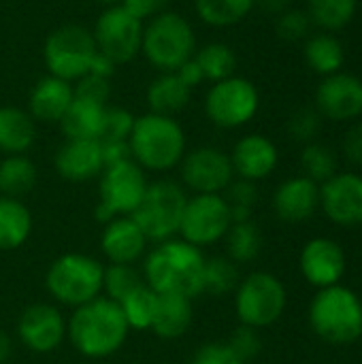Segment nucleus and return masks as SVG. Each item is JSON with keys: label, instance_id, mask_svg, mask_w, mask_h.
<instances>
[{"label": "nucleus", "instance_id": "1", "mask_svg": "<svg viewBox=\"0 0 362 364\" xmlns=\"http://www.w3.org/2000/svg\"><path fill=\"white\" fill-rule=\"evenodd\" d=\"M128 333L130 328L122 307L107 296H98L77 307L66 324L73 348L85 358H107L119 352Z\"/></svg>", "mask_w": 362, "mask_h": 364}, {"label": "nucleus", "instance_id": "2", "mask_svg": "<svg viewBox=\"0 0 362 364\" xmlns=\"http://www.w3.org/2000/svg\"><path fill=\"white\" fill-rule=\"evenodd\" d=\"M205 256L183 239H169L156 245L145 260V284L158 294L194 299L203 294Z\"/></svg>", "mask_w": 362, "mask_h": 364}, {"label": "nucleus", "instance_id": "3", "mask_svg": "<svg viewBox=\"0 0 362 364\" xmlns=\"http://www.w3.org/2000/svg\"><path fill=\"white\" fill-rule=\"evenodd\" d=\"M128 145L132 160L143 171L166 173L186 156V132L175 117L149 111L134 119Z\"/></svg>", "mask_w": 362, "mask_h": 364}, {"label": "nucleus", "instance_id": "4", "mask_svg": "<svg viewBox=\"0 0 362 364\" xmlns=\"http://www.w3.org/2000/svg\"><path fill=\"white\" fill-rule=\"evenodd\" d=\"M196 34L177 11H164L143 26L141 53L158 73H175L196 53Z\"/></svg>", "mask_w": 362, "mask_h": 364}, {"label": "nucleus", "instance_id": "5", "mask_svg": "<svg viewBox=\"0 0 362 364\" xmlns=\"http://www.w3.org/2000/svg\"><path fill=\"white\" fill-rule=\"evenodd\" d=\"M309 322L318 337L333 346H346L362 335L361 299L344 288H324L309 307Z\"/></svg>", "mask_w": 362, "mask_h": 364}, {"label": "nucleus", "instance_id": "6", "mask_svg": "<svg viewBox=\"0 0 362 364\" xmlns=\"http://www.w3.org/2000/svg\"><path fill=\"white\" fill-rule=\"evenodd\" d=\"M105 267L85 254H64L49 267L45 275L47 292L62 305L81 307L100 296Z\"/></svg>", "mask_w": 362, "mask_h": 364}, {"label": "nucleus", "instance_id": "7", "mask_svg": "<svg viewBox=\"0 0 362 364\" xmlns=\"http://www.w3.org/2000/svg\"><path fill=\"white\" fill-rule=\"evenodd\" d=\"M96 53L94 34L81 23H64L51 30L43 45L47 75L68 83H75L90 73Z\"/></svg>", "mask_w": 362, "mask_h": 364}, {"label": "nucleus", "instance_id": "8", "mask_svg": "<svg viewBox=\"0 0 362 364\" xmlns=\"http://www.w3.org/2000/svg\"><path fill=\"white\" fill-rule=\"evenodd\" d=\"M188 196L186 190L169 179H160L147 186V192L137 207V211L130 215L147 241H169L175 232H179L181 215L186 209Z\"/></svg>", "mask_w": 362, "mask_h": 364}, {"label": "nucleus", "instance_id": "9", "mask_svg": "<svg viewBox=\"0 0 362 364\" xmlns=\"http://www.w3.org/2000/svg\"><path fill=\"white\" fill-rule=\"evenodd\" d=\"M145 171L134 162L126 160L102 168L98 186L96 220L107 224L115 218H126L137 211L147 192Z\"/></svg>", "mask_w": 362, "mask_h": 364}, {"label": "nucleus", "instance_id": "10", "mask_svg": "<svg viewBox=\"0 0 362 364\" xmlns=\"http://www.w3.org/2000/svg\"><path fill=\"white\" fill-rule=\"evenodd\" d=\"M260 107L256 85L245 77H228L215 81L205 96V113L218 128H241L254 119Z\"/></svg>", "mask_w": 362, "mask_h": 364}, {"label": "nucleus", "instance_id": "11", "mask_svg": "<svg viewBox=\"0 0 362 364\" xmlns=\"http://www.w3.org/2000/svg\"><path fill=\"white\" fill-rule=\"evenodd\" d=\"M235 309L243 326H271L286 309L284 284L271 273H252L237 286Z\"/></svg>", "mask_w": 362, "mask_h": 364}, {"label": "nucleus", "instance_id": "12", "mask_svg": "<svg viewBox=\"0 0 362 364\" xmlns=\"http://www.w3.org/2000/svg\"><path fill=\"white\" fill-rule=\"evenodd\" d=\"M96 51L122 66L141 53L143 21L132 17L122 4L105 6L92 28Z\"/></svg>", "mask_w": 362, "mask_h": 364}, {"label": "nucleus", "instance_id": "13", "mask_svg": "<svg viewBox=\"0 0 362 364\" xmlns=\"http://www.w3.org/2000/svg\"><path fill=\"white\" fill-rule=\"evenodd\" d=\"M230 226V207L222 194H194L186 203L179 235L186 243L201 250L224 239Z\"/></svg>", "mask_w": 362, "mask_h": 364}, {"label": "nucleus", "instance_id": "14", "mask_svg": "<svg viewBox=\"0 0 362 364\" xmlns=\"http://www.w3.org/2000/svg\"><path fill=\"white\" fill-rule=\"evenodd\" d=\"M179 168L183 186L194 194H222L235 177L230 156L218 147H196L186 151Z\"/></svg>", "mask_w": 362, "mask_h": 364}, {"label": "nucleus", "instance_id": "15", "mask_svg": "<svg viewBox=\"0 0 362 364\" xmlns=\"http://www.w3.org/2000/svg\"><path fill=\"white\" fill-rule=\"evenodd\" d=\"M316 111L335 122L362 115V79L350 73H335L322 79L316 90Z\"/></svg>", "mask_w": 362, "mask_h": 364}, {"label": "nucleus", "instance_id": "16", "mask_svg": "<svg viewBox=\"0 0 362 364\" xmlns=\"http://www.w3.org/2000/svg\"><path fill=\"white\" fill-rule=\"evenodd\" d=\"M17 333L28 350L36 354H47L62 343L66 335V322L53 305L36 303L21 314L17 322Z\"/></svg>", "mask_w": 362, "mask_h": 364}, {"label": "nucleus", "instance_id": "17", "mask_svg": "<svg viewBox=\"0 0 362 364\" xmlns=\"http://www.w3.org/2000/svg\"><path fill=\"white\" fill-rule=\"evenodd\" d=\"M320 203L335 224H362V177L354 173L331 177L320 190Z\"/></svg>", "mask_w": 362, "mask_h": 364}, {"label": "nucleus", "instance_id": "18", "mask_svg": "<svg viewBox=\"0 0 362 364\" xmlns=\"http://www.w3.org/2000/svg\"><path fill=\"white\" fill-rule=\"evenodd\" d=\"M55 171L66 181H87L98 177L105 168L100 141L90 139H66L55 151Z\"/></svg>", "mask_w": 362, "mask_h": 364}, {"label": "nucleus", "instance_id": "19", "mask_svg": "<svg viewBox=\"0 0 362 364\" xmlns=\"http://www.w3.org/2000/svg\"><path fill=\"white\" fill-rule=\"evenodd\" d=\"M301 271L312 286L331 288L337 286L346 271V256L341 247L331 239H314L301 252Z\"/></svg>", "mask_w": 362, "mask_h": 364}, {"label": "nucleus", "instance_id": "20", "mask_svg": "<svg viewBox=\"0 0 362 364\" xmlns=\"http://www.w3.org/2000/svg\"><path fill=\"white\" fill-rule=\"evenodd\" d=\"M277 158L280 156L275 143L262 134H247L239 139L230 154L235 175H239V179H247L254 183L269 177L275 171Z\"/></svg>", "mask_w": 362, "mask_h": 364}, {"label": "nucleus", "instance_id": "21", "mask_svg": "<svg viewBox=\"0 0 362 364\" xmlns=\"http://www.w3.org/2000/svg\"><path fill=\"white\" fill-rule=\"evenodd\" d=\"M100 247L111 264H134L147 247V237L130 215L115 218L105 224Z\"/></svg>", "mask_w": 362, "mask_h": 364}, {"label": "nucleus", "instance_id": "22", "mask_svg": "<svg viewBox=\"0 0 362 364\" xmlns=\"http://www.w3.org/2000/svg\"><path fill=\"white\" fill-rule=\"evenodd\" d=\"M73 98H75L73 83L58 79V77H51V75H45L30 90L28 113L32 115L34 122L60 124V119L64 117Z\"/></svg>", "mask_w": 362, "mask_h": 364}, {"label": "nucleus", "instance_id": "23", "mask_svg": "<svg viewBox=\"0 0 362 364\" xmlns=\"http://www.w3.org/2000/svg\"><path fill=\"white\" fill-rule=\"evenodd\" d=\"M318 203H320V188L316 181L307 179L305 175L284 181L273 196L275 213L284 222H303L312 218Z\"/></svg>", "mask_w": 362, "mask_h": 364}, {"label": "nucleus", "instance_id": "24", "mask_svg": "<svg viewBox=\"0 0 362 364\" xmlns=\"http://www.w3.org/2000/svg\"><path fill=\"white\" fill-rule=\"evenodd\" d=\"M105 111H107V105L75 96L70 107L66 109L64 117L60 119V130L66 139L100 141L102 124H105Z\"/></svg>", "mask_w": 362, "mask_h": 364}, {"label": "nucleus", "instance_id": "25", "mask_svg": "<svg viewBox=\"0 0 362 364\" xmlns=\"http://www.w3.org/2000/svg\"><path fill=\"white\" fill-rule=\"evenodd\" d=\"M36 141V122L19 107H0V151L4 156L26 154Z\"/></svg>", "mask_w": 362, "mask_h": 364}, {"label": "nucleus", "instance_id": "26", "mask_svg": "<svg viewBox=\"0 0 362 364\" xmlns=\"http://www.w3.org/2000/svg\"><path fill=\"white\" fill-rule=\"evenodd\" d=\"M192 90L177 77V73H160L147 87V107L151 113L175 117L190 102Z\"/></svg>", "mask_w": 362, "mask_h": 364}, {"label": "nucleus", "instance_id": "27", "mask_svg": "<svg viewBox=\"0 0 362 364\" xmlns=\"http://www.w3.org/2000/svg\"><path fill=\"white\" fill-rule=\"evenodd\" d=\"M192 299L179 294H158L151 328L162 339H179L192 324Z\"/></svg>", "mask_w": 362, "mask_h": 364}, {"label": "nucleus", "instance_id": "28", "mask_svg": "<svg viewBox=\"0 0 362 364\" xmlns=\"http://www.w3.org/2000/svg\"><path fill=\"white\" fill-rule=\"evenodd\" d=\"M32 232V215L17 198L0 196V250L11 252L21 247Z\"/></svg>", "mask_w": 362, "mask_h": 364}, {"label": "nucleus", "instance_id": "29", "mask_svg": "<svg viewBox=\"0 0 362 364\" xmlns=\"http://www.w3.org/2000/svg\"><path fill=\"white\" fill-rule=\"evenodd\" d=\"M36 179H38L36 166L23 154L4 156V160L0 162V196L19 200L21 196L34 190Z\"/></svg>", "mask_w": 362, "mask_h": 364}, {"label": "nucleus", "instance_id": "30", "mask_svg": "<svg viewBox=\"0 0 362 364\" xmlns=\"http://www.w3.org/2000/svg\"><path fill=\"white\" fill-rule=\"evenodd\" d=\"M305 60L309 68L322 77L335 75L346 62V51L339 38L333 34H316L305 43Z\"/></svg>", "mask_w": 362, "mask_h": 364}, {"label": "nucleus", "instance_id": "31", "mask_svg": "<svg viewBox=\"0 0 362 364\" xmlns=\"http://www.w3.org/2000/svg\"><path fill=\"white\" fill-rule=\"evenodd\" d=\"M256 0H194V11L198 19L211 28H228L243 21Z\"/></svg>", "mask_w": 362, "mask_h": 364}, {"label": "nucleus", "instance_id": "32", "mask_svg": "<svg viewBox=\"0 0 362 364\" xmlns=\"http://www.w3.org/2000/svg\"><path fill=\"white\" fill-rule=\"evenodd\" d=\"M194 60L198 62L205 79L211 83L233 77L235 68H237V55H235L233 47L226 43H220V41L198 47L194 53Z\"/></svg>", "mask_w": 362, "mask_h": 364}, {"label": "nucleus", "instance_id": "33", "mask_svg": "<svg viewBox=\"0 0 362 364\" xmlns=\"http://www.w3.org/2000/svg\"><path fill=\"white\" fill-rule=\"evenodd\" d=\"M156 303H158V292H154L145 282L137 286L122 303V314L128 322V328L137 331H149L156 314Z\"/></svg>", "mask_w": 362, "mask_h": 364}, {"label": "nucleus", "instance_id": "34", "mask_svg": "<svg viewBox=\"0 0 362 364\" xmlns=\"http://www.w3.org/2000/svg\"><path fill=\"white\" fill-rule=\"evenodd\" d=\"M358 9V0H307V15L322 30L346 28Z\"/></svg>", "mask_w": 362, "mask_h": 364}, {"label": "nucleus", "instance_id": "35", "mask_svg": "<svg viewBox=\"0 0 362 364\" xmlns=\"http://www.w3.org/2000/svg\"><path fill=\"white\" fill-rule=\"evenodd\" d=\"M226 243L233 262H252L262 250V235L252 220L235 222L226 232Z\"/></svg>", "mask_w": 362, "mask_h": 364}, {"label": "nucleus", "instance_id": "36", "mask_svg": "<svg viewBox=\"0 0 362 364\" xmlns=\"http://www.w3.org/2000/svg\"><path fill=\"white\" fill-rule=\"evenodd\" d=\"M239 286V271L237 262L224 256H215L205 260V271H203V292L211 296H222L233 292Z\"/></svg>", "mask_w": 362, "mask_h": 364}, {"label": "nucleus", "instance_id": "37", "mask_svg": "<svg viewBox=\"0 0 362 364\" xmlns=\"http://www.w3.org/2000/svg\"><path fill=\"white\" fill-rule=\"evenodd\" d=\"M301 166H303L307 179H312L316 183H320V181L324 183L331 177H335L337 158L331 147H326L322 143H307L301 154Z\"/></svg>", "mask_w": 362, "mask_h": 364}, {"label": "nucleus", "instance_id": "38", "mask_svg": "<svg viewBox=\"0 0 362 364\" xmlns=\"http://www.w3.org/2000/svg\"><path fill=\"white\" fill-rule=\"evenodd\" d=\"M141 275L137 273L134 264H109L105 269V282L102 290L107 292V299L122 303L137 286H141Z\"/></svg>", "mask_w": 362, "mask_h": 364}, {"label": "nucleus", "instance_id": "39", "mask_svg": "<svg viewBox=\"0 0 362 364\" xmlns=\"http://www.w3.org/2000/svg\"><path fill=\"white\" fill-rule=\"evenodd\" d=\"M224 192H226L224 198L230 207L233 224L252 220V211H254V205L258 200V190H256L254 181H247V179L230 181V186Z\"/></svg>", "mask_w": 362, "mask_h": 364}, {"label": "nucleus", "instance_id": "40", "mask_svg": "<svg viewBox=\"0 0 362 364\" xmlns=\"http://www.w3.org/2000/svg\"><path fill=\"white\" fill-rule=\"evenodd\" d=\"M134 119L137 117L124 107H107L100 141H128Z\"/></svg>", "mask_w": 362, "mask_h": 364}, {"label": "nucleus", "instance_id": "41", "mask_svg": "<svg viewBox=\"0 0 362 364\" xmlns=\"http://www.w3.org/2000/svg\"><path fill=\"white\" fill-rule=\"evenodd\" d=\"M309 26H312V19L307 11H299V9H288L280 13L275 21L277 36L284 41H301L303 36H307Z\"/></svg>", "mask_w": 362, "mask_h": 364}, {"label": "nucleus", "instance_id": "42", "mask_svg": "<svg viewBox=\"0 0 362 364\" xmlns=\"http://www.w3.org/2000/svg\"><path fill=\"white\" fill-rule=\"evenodd\" d=\"M320 113L316 109H299L292 113L288 122V132L294 141L301 143H314V136L320 132Z\"/></svg>", "mask_w": 362, "mask_h": 364}, {"label": "nucleus", "instance_id": "43", "mask_svg": "<svg viewBox=\"0 0 362 364\" xmlns=\"http://www.w3.org/2000/svg\"><path fill=\"white\" fill-rule=\"evenodd\" d=\"M226 346L230 348V352H233L239 360L250 363V360H254V358L260 354V346H262V343H260V337H258L256 328L241 326V328H237V331L233 333V337L228 339Z\"/></svg>", "mask_w": 362, "mask_h": 364}, {"label": "nucleus", "instance_id": "44", "mask_svg": "<svg viewBox=\"0 0 362 364\" xmlns=\"http://www.w3.org/2000/svg\"><path fill=\"white\" fill-rule=\"evenodd\" d=\"M73 90H75V96L77 98H85V100H94V102H100V105H107L109 96H111V83L109 79H102V77H96V75H85L81 77L79 81L73 83Z\"/></svg>", "mask_w": 362, "mask_h": 364}, {"label": "nucleus", "instance_id": "45", "mask_svg": "<svg viewBox=\"0 0 362 364\" xmlns=\"http://www.w3.org/2000/svg\"><path fill=\"white\" fill-rule=\"evenodd\" d=\"M192 364H247V363L239 360V358L230 352V348H228L226 343H207V346H203V348L196 352V356H194Z\"/></svg>", "mask_w": 362, "mask_h": 364}, {"label": "nucleus", "instance_id": "46", "mask_svg": "<svg viewBox=\"0 0 362 364\" xmlns=\"http://www.w3.org/2000/svg\"><path fill=\"white\" fill-rule=\"evenodd\" d=\"M119 4L139 21H149L151 17L169 11L171 0H122Z\"/></svg>", "mask_w": 362, "mask_h": 364}, {"label": "nucleus", "instance_id": "47", "mask_svg": "<svg viewBox=\"0 0 362 364\" xmlns=\"http://www.w3.org/2000/svg\"><path fill=\"white\" fill-rule=\"evenodd\" d=\"M100 149H102L105 168L119 164V162H126V160H132L128 141H100Z\"/></svg>", "mask_w": 362, "mask_h": 364}, {"label": "nucleus", "instance_id": "48", "mask_svg": "<svg viewBox=\"0 0 362 364\" xmlns=\"http://www.w3.org/2000/svg\"><path fill=\"white\" fill-rule=\"evenodd\" d=\"M344 151L350 162L362 164V122L348 130V134L344 139Z\"/></svg>", "mask_w": 362, "mask_h": 364}, {"label": "nucleus", "instance_id": "49", "mask_svg": "<svg viewBox=\"0 0 362 364\" xmlns=\"http://www.w3.org/2000/svg\"><path fill=\"white\" fill-rule=\"evenodd\" d=\"M177 77L190 87V90H194L196 85H201L203 81H205V75H203V70H201V66H198V62L192 58V60H188L186 64H181L177 70Z\"/></svg>", "mask_w": 362, "mask_h": 364}, {"label": "nucleus", "instance_id": "50", "mask_svg": "<svg viewBox=\"0 0 362 364\" xmlns=\"http://www.w3.org/2000/svg\"><path fill=\"white\" fill-rule=\"evenodd\" d=\"M117 64H113L109 58H105L102 53H96L94 60H92V66H90V75H96V77H102V79H109L113 77Z\"/></svg>", "mask_w": 362, "mask_h": 364}, {"label": "nucleus", "instance_id": "51", "mask_svg": "<svg viewBox=\"0 0 362 364\" xmlns=\"http://www.w3.org/2000/svg\"><path fill=\"white\" fill-rule=\"evenodd\" d=\"M290 2H292V0H256V4H258L262 11L271 13V15H280V13L288 11V9H290Z\"/></svg>", "mask_w": 362, "mask_h": 364}, {"label": "nucleus", "instance_id": "52", "mask_svg": "<svg viewBox=\"0 0 362 364\" xmlns=\"http://www.w3.org/2000/svg\"><path fill=\"white\" fill-rule=\"evenodd\" d=\"M9 356H11V339L4 333H0V364L6 363Z\"/></svg>", "mask_w": 362, "mask_h": 364}, {"label": "nucleus", "instance_id": "53", "mask_svg": "<svg viewBox=\"0 0 362 364\" xmlns=\"http://www.w3.org/2000/svg\"><path fill=\"white\" fill-rule=\"evenodd\" d=\"M98 4H102V6H113V4H119L122 0H96Z\"/></svg>", "mask_w": 362, "mask_h": 364}]
</instances>
